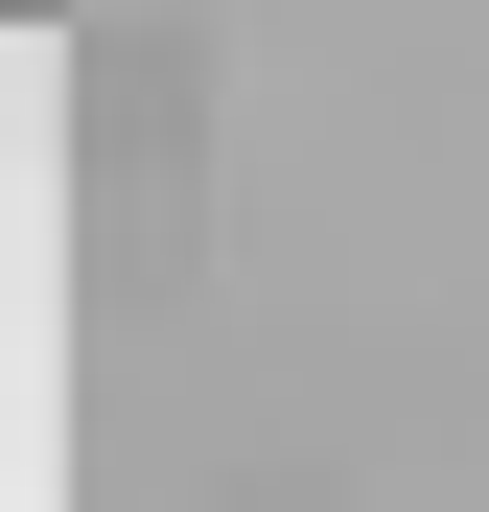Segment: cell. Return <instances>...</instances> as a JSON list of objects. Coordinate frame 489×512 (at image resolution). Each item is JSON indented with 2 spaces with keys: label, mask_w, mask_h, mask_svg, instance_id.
Wrapping results in <instances>:
<instances>
[{
  "label": "cell",
  "mask_w": 489,
  "mask_h": 512,
  "mask_svg": "<svg viewBox=\"0 0 489 512\" xmlns=\"http://www.w3.org/2000/svg\"><path fill=\"white\" fill-rule=\"evenodd\" d=\"M0 24H70V0H0Z\"/></svg>",
  "instance_id": "6da1fadb"
}]
</instances>
